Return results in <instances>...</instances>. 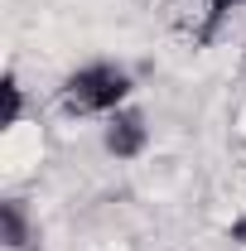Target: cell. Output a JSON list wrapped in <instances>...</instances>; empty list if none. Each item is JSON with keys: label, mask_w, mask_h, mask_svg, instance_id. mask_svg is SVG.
<instances>
[{"label": "cell", "mask_w": 246, "mask_h": 251, "mask_svg": "<svg viewBox=\"0 0 246 251\" xmlns=\"http://www.w3.org/2000/svg\"><path fill=\"white\" fill-rule=\"evenodd\" d=\"M135 101V73L121 58H87L68 68L58 82V111L73 121H106Z\"/></svg>", "instance_id": "obj_1"}, {"label": "cell", "mask_w": 246, "mask_h": 251, "mask_svg": "<svg viewBox=\"0 0 246 251\" xmlns=\"http://www.w3.org/2000/svg\"><path fill=\"white\" fill-rule=\"evenodd\" d=\"M227 242L246 251V213H242V218H232V222H227Z\"/></svg>", "instance_id": "obj_6"}, {"label": "cell", "mask_w": 246, "mask_h": 251, "mask_svg": "<svg viewBox=\"0 0 246 251\" xmlns=\"http://www.w3.org/2000/svg\"><path fill=\"white\" fill-rule=\"evenodd\" d=\"M242 5L246 0H208V29H217V25H222L232 10H242Z\"/></svg>", "instance_id": "obj_5"}, {"label": "cell", "mask_w": 246, "mask_h": 251, "mask_svg": "<svg viewBox=\"0 0 246 251\" xmlns=\"http://www.w3.org/2000/svg\"><path fill=\"white\" fill-rule=\"evenodd\" d=\"M25 111H29V97H25V82L15 77V68L0 77V130L15 135L25 126Z\"/></svg>", "instance_id": "obj_4"}, {"label": "cell", "mask_w": 246, "mask_h": 251, "mask_svg": "<svg viewBox=\"0 0 246 251\" xmlns=\"http://www.w3.org/2000/svg\"><path fill=\"white\" fill-rule=\"evenodd\" d=\"M0 242H5V251H25L34 242V213L25 198H0Z\"/></svg>", "instance_id": "obj_3"}, {"label": "cell", "mask_w": 246, "mask_h": 251, "mask_svg": "<svg viewBox=\"0 0 246 251\" xmlns=\"http://www.w3.org/2000/svg\"><path fill=\"white\" fill-rule=\"evenodd\" d=\"M101 126V150L116 159V164H135V159L150 155L154 145V126H150V111L140 106V101H130V106H121V111H111Z\"/></svg>", "instance_id": "obj_2"}]
</instances>
